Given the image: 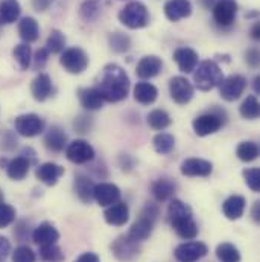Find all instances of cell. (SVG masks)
Wrapping results in <instances>:
<instances>
[{
    "label": "cell",
    "mask_w": 260,
    "mask_h": 262,
    "mask_svg": "<svg viewBox=\"0 0 260 262\" xmlns=\"http://www.w3.org/2000/svg\"><path fill=\"white\" fill-rule=\"evenodd\" d=\"M102 99L107 102H121L128 96L130 76L119 64L110 63L104 67L96 85Z\"/></svg>",
    "instance_id": "obj_1"
},
{
    "label": "cell",
    "mask_w": 260,
    "mask_h": 262,
    "mask_svg": "<svg viewBox=\"0 0 260 262\" xmlns=\"http://www.w3.org/2000/svg\"><path fill=\"white\" fill-rule=\"evenodd\" d=\"M168 220L177 235L183 239H195L198 235V224L189 204L181 200H172L168 209Z\"/></svg>",
    "instance_id": "obj_2"
},
{
    "label": "cell",
    "mask_w": 260,
    "mask_h": 262,
    "mask_svg": "<svg viewBox=\"0 0 260 262\" xmlns=\"http://www.w3.org/2000/svg\"><path fill=\"white\" fill-rule=\"evenodd\" d=\"M158 216H160L158 206L154 204V203H148L141 209L138 218L132 223L130 232H128V238H131L135 243L146 241L151 236V233L154 230V226H155Z\"/></svg>",
    "instance_id": "obj_3"
},
{
    "label": "cell",
    "mask_w": 260,
    "mask_h": 262,
    "mask_svg": "<svg viewBox=\"0 0 260 262\" xmlns=\"http://www.w3.org/2000/svg\"><path fill=\"white\" fill-rule=\"evenodd\" d=\"M224 79V73L219 64L213 60L201 61L194 70V82L195 87L201 92H210L218 87Z\"/></svg>",
    "instance_id": "obj_4"
},
{
    "label": "cell",
    "mask_w": 260,
    "mask_h": 262,
    "mask_svg": "<svg viewBox=\"0 0 260 262\" xmlns=\"http://www.w3.org/2000/svg\"><path fill=\"white\" fill-rule=\"evenodd\" d=\"M119 21L130 29H141L149 25V12L145 3L132 0L119 12Z\"/></svg>",
    "instance_id": "obj_5"
},
{
    "label": "cell",
    "mask_w": 260,
    "mask_h": 262,
    "mask_svg": "<svg viewBox=\"0 0 260 262\" xmlns=\"http://www.w3.org/2000/svg\"><path fill=\"white\" fill-rule=\"evenodd\" d=\"M225 119H227V116H225L224 110L221 112L218 108H213L211 112H207V113L195 118L192 122V127H194L196 136L205 137V136L215 134L216 131L221 130V127L225 124Z\"/></svg>",
    "instance_id": "obj_6"
},
{
    "label": "cell",
    "mask_w": 260,
    "mask_h": 262,
    "mask_svg": "<svg viewBox=\"0 0 260 262\" xmlns=\"http://www.w3.org/2000/svg\"><path fill=\"white\" fill-rule=\"evenodd\" d=\"M60 63L64 67L65 72H68L72 75H79L88 67V55L85 54L84 49H81L78 46L68 48L61 54Z\"/></svg>",
    "instance_id": "obj_7"
},
{
    "label": "cell",
    "mask_w": 260,
    "mask_h": 262,
    "mask_svg": "<svg viewBox=\"0 0 260 262\" xmlns=\"http://www.w3.org/2000/svg\"><path fill=\"white\" fill-rule=\"evenodd\" d=\"M213 9V20L221 28H230L236 21L238 2L236 0H216Z\"/></svg>",
    "instance_id": "obj_8"
},
{
    "label": "cell",
    "mask_w": 260,
    "mask_h": 262,
    "mask_svg": "<svg viewBox=\"0 0 260 262\" xmlns=\"http://www.w3.org/2000/svg\"><path fill=\"white\" fill-rule=\"evenodd\" d=\"M247 89V79L242 75H230L228 78H224L219 84V93L221 98L233 102L242 96V93Z\"/></svg>",
    "instance_id": "obj_9"
},
{
    "label": "cell",
    "mask_w": 260,
    "mask_h": 262,
    "mask_svg": "<svg viewBox=\"0 0 260 262\" xmlns=\"http://www.w3.org/2000/svg\"><path fill=\"white\" fill-rule=\"evenodd\" d=\"M169 93L175 104L186 105L194 98V85L184 76H174L169 81Z\"/></svg>",
    "instance_id": "obj_10"
},
{
    "label": "cell",
    "mask_w": 260,
    "mask_h": 262,
    "mask_svg": "<svg viewBox=\"0 0 260 262\" xmlns=\"http://www.w3.org/2000/svg\"><path fill=\"white\" fill-rule=\"evenodd\" d=\"M65 157L76 165H84L88 163L90 160L94 159V149L93 146L82 139H76L72 143L67 145L65 148Z\"/></svg>",
    "instance_id": "obj_11"
},
{
    "label": "cell",
    "mask_w": 260,
    "mask_h": 262,
    "mask_svg": "<svg viewBox=\"0 0 260 262\" xmlns=\"http://www.w3.org/2000/svg\"><path fill=\"white\" fill-rule=\"evenodd\" d=\"M14 125H15V131L23 137H35L44 131V121L35 113L17 116Z\"/></svg>",
    "instance_id": "obj_12"
},
{
    "label": "cell",
    "mask_w": 260,
    "mask_h": 262,
    "mask_svg": "<svg viewBox=\"0 0 260 262\" xmlns=\"http://www.w3.org/2000/svg\"><path fill=\"white\" fill-rule=\"evenodd\" d=\"M208 253V247L201 241H187L180 244L174 255L178 262H198Z\"/></svg>",
    "instance_id": "obj_13"
},
{
    "label": "cell",
    "mask_w": 260,
    "mask_h": 262,
    "mask_svg": "<svg viewBox=\"0 0 260 262\" xmlns=\"http://www.w3.org/2000/svg\"><path fill=\"white\" fill-rule=\"evenodd\" d=\"M111 252L121 262H131L138 256L140 249L138 243L132 241L128 235H122L111 244Z\"/></svg>",
    "instance_id": "obj_14"
},
{
    "label": "cell",
    "mask_w": 260,
    "mask_h": 262,
    "mask_svg": "<svg viewBox=\"0 0 260 262\" xmlns=\"http://www.w3.org/2000/svg\"><path fill=\"white\" fill-rule=\"evenodd\" d=\"M181 174L186 177H208L213 171V165L204 159H186L180 168Z\"/></svg>",
    "instance_id": "obj_15"
},
{
    "label": "cell",
    "mask_w": 260,
    "mask_h": 262,
    "mask_svg": "<svg viewBox=\"0 0 260 262\" xmlns=\"http://www.w3.org/2000/svg\"><path fill=\"white\" fill-rule=\"evenodd\" d=\"M121 189L113 185V183H99L94 186V192H93V200L98 201L99 206L102 207H108L114 203H117L121 200Z\"/></svg>",
    "instance_id": "obj_16"
},
{
    "label": "cell",
    "mask_w": 260,
    "mask_h": 262,
    "mask_svg": "<svg viewBox=\"0 0 260 262\" xmlns=\"http://www.w3.org/2000/svg\"><path fill=\"white\" fill-rule=\"evenodd\" d=\"M63 174H64V168L57 165V163H54V162L43 163L35 171L37 179L41 183H44L46 186H55L58 183V180L63 177Z\"/></svg>",
    "instance_id": "obj_17"
},
{
    "label": "cell",
    "mask_w": 260,
    "mask_h": 262,
    "mask_svg": "<svg viewBox=\"0 0 260 262\" xmlns=\"http://www.w3.org/2000/svg\"><path fill=\"white\" fill-rule=\"evenodd\" d=\"M104 216H105V221L110 226H116V227L125 226L128 223V220H130V207H128L127 203L117 201V203L107 207Z\"/></svg>",
    "instance_id": "obj_18"
},
{
    "label": "cell",
    "mask_w": 260,
    "mask_h": 262,
    "mask_svg": "<svg viewBox=\"0 0 260 262\" xmlns=\"http://www.w3.org/2000/svg\"><path fill=\"white\" fill-rule=\"evenodd\" d=\"M192 14L191 0H168L164 5V15L171 21H180Z\"/></svg>",
    "instance_id": "obj_19"
},
{
    "label": "cell",
    "mask_w": 260,
    "mask_h": 262,
    "mask_svg": "<svg viewBox=\"0 0 260 262\" xmlns=\"http://www.w3.org/2000/svg\"><path fill=\"white\" fill-rule=\"evenodd\" d=\"M32 239L37 246H51V244H57V241L60 239V232L58 229L51 224V223H41L32 233Z\"/></svg>",
    "instance_id": "obj_20"
},
{
    "label": "cell",
    "mask_w": 260,
    "mask_h": 262,
    "mask_svg": "<svg viewBox=\"0 0 260 262\" xmlns=\"http://www.w3.org/2000/svg\"><path fill=\"white\" fill-rule=\"evenodd\" d=\"M52 90H54L52 79L48 73H38L31 84V93H32L34 99L38 102H43L48 98H51Z\"/></svg>",
    "instance_id": "obj_21"
},
{
    "label": "cell",
    "mask_w": 260,
    "mask_h": 262,
    "mask_svg": "<svg viewBox=\"0 0 260 262\" xmlns=\"http://www.w3.org/2000/svg\"><path fill=\"white\" fill-rule=\"evenodd\" d=\"M163 69V61L157 55H146L137 64V76L141 79H151L157 76Z\"/></svg>",
    "instance_id": "obj_22"
},
{
    "label": "cell",
    "mask_w": 260,
    "mask_h": 262,
    "mask_svg": "<svg viewBox=\"0 0 260 262\" xmlns=\"http://www.w3.org/2000/svg\"><path fill=\"white\" fill-rule=\"evenodd\" d=\"M5 163V168H6V174L11 180H23L28 172H29V168H31V162L29 159H26L25 156H18V157H14L11 159L9 162H3Z\"/></svg>",
    "instance_id": "obj_23"
},
{
    "label": "cell",
    "mask_w": 260,
    "mask_h": 262,
    "mask_svg": "<svg viewBox=\"0 0 260 262\" xmlns=\"http://www.w3.org/2000/svg\"><path fill=\"white\" fill-rule=\"evenodd\" d=\"M198 54L192 48H178L174 52V61L178 64V69L183 73H191L198 66Z\"/></svg>",
    "instance_id": "obj_24"
},
{
    "label": "cell",
    "mask_w": 260,
    "mask_h": 262,
    "mask_svg": "<svg viewBox=\"0 0 260 262\" xmlns=\"http://www.w3.org/2000/svg\"><path fill=\"white\" fill-rule=\"evenodd\" d=\"M245 206H247V201L242 195H230L224 203H222V212L224 215L234 221V220H239L244 212H245Z\"/></svg>",
    "instance_id": "obj_25"
},
{
    "label": "cell",
    "mask_w": 260,
    "mask_h": 262,
    "mask_svg": "<svg viewBox=\"0 0 260 262\" xmlns=\"http://www.w3.org/2000/svg\"><path fill=\"white\" fill-rule=\"evenodd\" d=\"M158 96V90L154 84L151 82H137L134 87V99L141 104V105H151L157 101Z\"/></svg>",
    "instance_id": "obj_26"
},
{
    "label": "cell",
    "mask_w": 260,
    "mask_h": 262,
    "mask_svg": "<svg viewBox=\"0 0 260 262\" xmlns=\"http://www.w3.org/2000/svg\"><path fill=\"white\" fill-rule=\"evenodd\" d=\"M94 183L87 177V176H82V174H78L75 176V180H73V191L76 196L82 201V203H90L93 200V192H94Z\"/></svg>",
    "instance_id": "obj_27"
},
{
    "label": "cell",
    "mask_w": 260,
    "mask_h": 262,
    "mask_svg": "<svg viewBox=\"0 0 260 262\" xmlns=\"http://www.w3.org/2000/svg\"><path fill=\"white\" fill-rule=\"evenodd\" d=\"M18 34L25 43H34L40 37V26L34 17H23L18 23Z\"/></svg>",
    "instance_id": "obj_28"
},
{
    "label": "cell",
    "mask_w": 260,
    "mask_h": 262,
    "mask_svg": "<svg viewBox=\"0 0 260 262\" xmlns=\"http://www.w3.org/2000/svg\"><path fill=\"white\" fill-rule=\"evenodd\" d=\"M78 98H79V102L81 105L85 108V110H90V112H94V110H99L104 104V99L101 96V93L98 92L96 87H87V89H81L78 92Z\"/></svg>",
    "instance_id": "obj_29"
},
{
    "label": "cell",
    "mask_w": 260,
    "mask_h": 262,
    "mask_svg": "<svg viewBox=\"0 0 260 262\" xmlns=\"http://www.w3.org/2000/svg\"><path fill=\"white\" fill-rule=\"evenodd\" d=\"M67 145V136L60 127H52L44 136V146L51 152H61Z\"/></svg>",
    "instance_id": "obj_30"
},
{
    "label": "cell",
    "mask_w": 260,
    "mask_h": 262,
    "mask_svg": "<svg viewBox=\"0 0 260 262\" xmlns=\"http://www.w3.org/2000/svg\"><path fill=\"white\" fill-rule=\"evenodd\" d=\"M21 6L18 0H0V25H11L18 20Z\"/></svg>",
    "instance_id": "obj_31"
},
{
    "label": "cell",
    "mask_w": 260,
    "mask_h": 262,
    "mask_svg": "<svg viewBox=\"0 0 260 262\" xmlns=\"http://www.w3.org/2000/svg\"><path fill=\"white\" fill-rule=\"evenodd\" d=\"M152 195L155 196L157 201H166L172 198L177 191V183L171 179H158L152 183Z\"/></svg>",
    "instance_id": "obj_32"
},
{
    "label": "cell",
    "mask_w": 260,
    "mask_h": 262,
    "mask_svg": "<svg viewBox=\"0 0 260 262\" xmlns=\"http://www.w3.org/2000/svg\"><path fill=\"white\" fill-rule=\"evenodd\" d=\"M216 258L219 262H241V252L231 243H221L216 247Z\"/></svg>",
    "instance_id": "obj_33"
},
{
    "label": "cell",
    "mask_w": 260,
    "mask_h": 262,
    "mask_svg": "<svg viewBox=\"0 0 260 262\" xmlns=\"http://www.w3.org/2000/svg\"><path fill=\"white\" fill-rule=\"evenodd\" d=\"M146 119H148V125H149L152 130L157 131L164 130V128H168V127L172 124L171 116H169L164 110H160V108L152 110V112L148 115Z\"/></svg>",
    "instance_id": "obj_34"
},
{
    "label": "cell",
    "mask_w": 260,
    "mask_h": 262,
    "mask_svg": "<svg viewBox=\"0 0 260 262\" xmlns=\"http://www.w3.org/2000/svg\"><path fill=\"white\" fill-rule=\"evenodd\" d=\"M239 112H241V116H242L244 119H248V121L257 119L260 115V105L257 98H256L254 95L247 96V99L241 104Z\"/></svg>",
    "instance_id": "obj_35"
},
{
    "label": "cell",
    "mask_w": 260,
    "mask_h": 262,
    "mask_svg": "<svg viewBox=\"0 0 260 262\" xmlns=\"http://www.w3.org/2000/svg\"><path fill=\"white\" fill-rule=\"evenodd\" d=\"M236 156L242 162H253L259 157V145L256 142H241L236 148Z\"/></svg>",
    "instance_id": "obj_36"
},
{
    "label": "cell",
    "mask_w": 260,
    "mask_h": 262,
    "mask_svg": "<svg viewBox=\"0 0 260 262\" xmlns=\"http://www.w3.org/2000/svg\"><path fill=\"white\" fill-rule=\"evenodd\" d=\"M102 2H104V0H85V2L81 5V9H79L81 17H82L85 21H94V20L99 17V14H101Z\"/></svg>",
    "instance_id": "obj_37"
},
{
    "label": "cell",
    "mask_w": 260,
    "mask_h": 262,
    "mask_svg": "<svg viewBox=\"0 0 260 262\" xmlns=\"http://www.w3.org/2000/svg\"><path fill=\"white\" fill-rule=\"evenodd\" d=\"M152 143H154V149L158 154L164 156V154H169L175 148V137L168 133H160L154 137Z\"/></svg>",
    "instance_id": "obj_38"
},
{
    "label": "cell",
    "mask_w": 260,
    "mask_h": 262,
    "mask_svg": "<svg viewBox=\"0 0 260 262\" xmlns=\"http://www.w3.org/2000/svg\"><path fill=\"white\" fill-rule=\"evenodd\" d=\"M12 55H14L15 61L18 63L21 70H28V67L32 63V51H31V46L28 43L17 45L12 51Z\"/></svg>",
    "instance_id": "obj_39"
},
{
    "label": "cell",
    "mask_w": 260,
    "mask_h": 262,
    "mask_svg": "<svg viewBox=\"0 0 260 262\" xmlns=\"http://www.w3.org/2000/svg\"><path fill=\"white\" fill-rule=\"evenodd\" d=\"M108 45H110V49L116 54H124L127 52L131 48V38L127 34H122V32H114V34H110L108 37Z\"/></svg>",
    "instance_id": "obj_40"
},
{
    "label": "cell",
    "mask_w": 260,
    "mask_h": 262,
    "mask_svg": "<svg viewBox=\"0 0 260 262\" xmlns=\"http://www.w3.org/2000/svg\"><path fill=\"white\" fill-rule=\"evenodd\" d=\"M65 46V37L64 34L58 29H54L51 32V35L48 37V41H46V49L49 54H60L64 51Z\"/></svg>",
    "instance_id": "obj_41"
},
{
    "label": "cell",
    "mask_w": 260,
    "mask_h": 262,
    "mask_svg": "<svg viewBox=\"0 0 260 262\" xmlns=\"http://www.w3.org/2000/svg\"><path fill=\"white\" fill-rule=\"evenodd\" d=\"M40 258L44 262H63L64 261V253L57 244L41 246L40 247Z\"/></svg>",
    "instance_id": "obj_42"
},
{
    "label": "cell",
    "mask_w": 260,
    "mask_h": 262,
    "mask_svg": "<svg viewBox=\"0 0 260 262\" xmlns=\"http://www.w3.org/2000/svg\"><path fill=\"white\" fill-rule=\"evenodd\" d=\"M17 212L11 204H6L5 201L0 203V229H5L11 226L15 221Z\"/></svg>",
    "instance_id": "obj_43"
},
{
    "label": "cell",
    "mask_w": 260,
    "mask_h": 262,
    "mask_svg": "<svg viewBox=\"0 0 260 262\" xmlns=\"http://www.w3.org/2000/svg\"><path fill=\"white\" fill-rule=\"evenodd\" d=\"M244 179L247 186L253 192H260V169L259 168H250L244 171Z\"/></svg>",
    "instance_id": "obj_44"
},
{
    "label": "cell",
    "mask_w": 260,
    "mask_h": 262,
    "mask_svg": "<svg viewBox=\"0 0 260 262\" xmlns=\"http://www.w3.org/2000/svg\"><path fill=\"white\" fill-rule=\"evenodd\" d=\"M12 262H35V253L28 246H18L12 253Z\"/></svg>",
    "instance_id": "obj_45"
},
{
    "label": "cell",
    "mask_w": 260,
    "mask_h": 262,
    "mask_svg": "<svg viewBox=\"0 0 260 262\" xmlns=\"http://www.w3.org/2000/svg\"><path fill=\"white\" fill-rule=\"evenodd\" d=\"M73 127H75V130L78 131V133H81V134L88 133L90 128H91V118H88V116H79L78 119H75Z\"/></svg>",
    "instance_id": "obj_46"
},
{
    "label": "cell",
    "mask_w": 260,
    "mask_h": 262,
    "mask_svg": "<svg viewBox=\"0 0 260 262\" xmlns=\"http://www.w3.org/2000/svg\"><path fill=\"white\" fill-rule=\"evenodd\" d=\"M49 55H51V54L48 52V49H46V48L38 49V51L35 52V57H34V66H35V69H43L44 64L48 63Z\"/></svg>",
    "instance_id": "obj_47"
},
{
    "label": "cell",
    "mask_w": 260,
    "mask_h": 262,
    "mask_svg": "<svg viewBox=\"0 0 260 262\" xmlns=\"http://www.w3.org/2000/svg\"><path fill=\"white\" fill-rule=\"evenodd\" d=\"M245 61L248 63L250 67H257L259 66V51L257 49H250V51H247V54H245Z\"/></svg>",
    "instance_id": "obj_48"
},
{
    "label": "cell",
    "mask_w": 260,
    "mask_h": 262,
    "mask_svg": "<svg viewBox=\"0 0 260 262\" xmlns=\"http://www.w3.org/2000/svg\"><path fill=\"white\" fill-rule=\"evenodd\" d=\"M9 252H11V244H9L8 238L0 235V262L5 261L8 258Z\"/></svg>",
    "instance_id": "obj_49"
},
{
    "label": "cell",
    "mask_w": 260,
    "mask_h": 262,
    "mask_svg": "<svg viewBox=\"0 0 260 262\" xmlns=\"http://www.w3.org/2000/svg\"><path fill=\"white\" fill-rule=\"evenodd\" d=\"M54 3V0H32V6L35 11L38 12H44L51 8V5Z\"/></svg>",
    "instance_id": "obj_50"
},
{
    "label": "cell",
    "mask_w": 260,
    "mask_h": 262,
    "mask_svg": "<svg viewBox=\"0 0 260 262\" xmlns=\"http://www.w3.org/2000/svg\"><path fill=\"white\" fill-rule=\"evenodd\" d=\"M75 262H101V259H99V256L96 253L87 252V253H82Z\"/></svg>",
    "instance_id": "obj_51"
},
{
    "label": "cell",
    "mask_w": 260,
    "mask_h": 262,
    "mask_svg": "<svg viewBox=\"0 0 260 262\" xmlns=\"http://www.w3.org/2000/svg\"><path fill=\"white\" fill-rule=\"evenodd\" d=\"M251 216L256 223H260V203H254L253 204V210H251Z\"/></svg>",
    "instance_id": "obj_52"
},
{
    "label": "cell",
    "mask_w": 260,
    "mask_h": 262,
    "mask_svg": "<svg viewBox=\"0 0 260 262\" xmlns=\"http://www.w3.org/2000/svg\"><path fill=\"white\" fill-rule=\"evenodd\" d=\"M251 37H253L254 40H259V37H260V23L259 21H256V23L253 25V28H251Z\"/></svg>",
    "instance_id": "obj_53"
},
{
    "label": "cell",
    "mask_w": 260,
    "mask_h": 262,
    "mask_svg": "<svg viewBox=\"0 0 260 262\" xmlns=\"http://www.w3.org/2000/svg\"><path fill=\"white\" fill-rule=\"evenodd\" d=\"M199 3H201V5H202L204 8L210 9V8H213V6H215L216 0H199Z\"/></svg>",
    "instance_id": "obj_54"
},
{
    "label": "cell",
    "mask_w": 260,
    "mask_h": 262,
    "mask_svg": "<svg viewBox=\"0 0 260 262\" xmlns=\"http://www.w3.org/2000/svg\"><path fill=\"white\" fill-rule=\"evenodd\" d=\"M260 76L257 75L256 78H254V81H253V87H254V92L257 93V95H260Z\"/></svg>",
    "instance_id": "obj_55"
},
{
    "label": "cell",
    "mask_w": 260,
    "mask_h": 262,
    "mask_svg": "<svg viewBox=\"0 0 260 262\" xmlns=\"http://www.w3.org/2000/svg\"><path fill=\"white\" fill-rule=\"evenodd\" d=\"M0 203H3V192L0 191Z\"/></svg>",
    "instance_id": "obj_56"
}]
</instances>
